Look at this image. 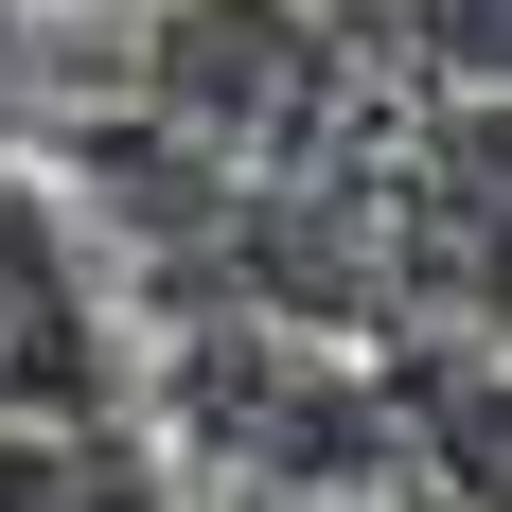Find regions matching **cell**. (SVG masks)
I'll use <instances>...</instances> for the list:
<instances>
[{"instance_id": "1", "label": "cell", "mask_w": 512, "mask_h": 512, "mask_svg": "<svg viewBox=\"0 0 512 512\" xmlns=\"http://www.w3.org/2000/svg\"><path fill=\"white\" fill-rule=\"evenodd\" d=\"M142 71H159V106H177V124L265 142V124H283V89L318 71V18H301V0H177Z\"/></svg>"}, {"instance_id": "2", "label": "cell", "mask_w": 512, "mask_h": 512, "mask_svg": "<svg viewBox=\"0 0 512 512\" xmlns=\"http://www.w3.org/2000/svg\"><path fill=\"white\" fill-rule=\"evenodd\" d=\"M407 53L460 106H512V0H407Z\"/></svg>"}, {"instance_id": "3", "label": "cell", "mask_w": 512, "mask_h": 512, "mask_svg": "<svg viewBox=\"0 0 512 512\" xmlns=\"http://www.w3.org/2000/svg\"><path fill=\"white\" fill-rule=\"evenodd\" d=\"M248 512H354V495H248Z\"/></svg>"}]
</instances>
